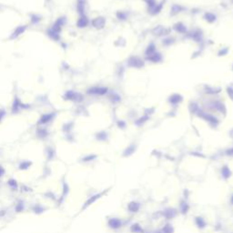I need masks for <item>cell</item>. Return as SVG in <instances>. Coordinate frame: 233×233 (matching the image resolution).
<instances>
[{"label":"cell","mask_w":233,"mask_h":233,"mask_svg":"<svg viewBox=\"0 0 233 233\" xmlns=\"http://www.w3.org/2000/svg\"><path fill=\"white\" fill-rule=\"evenodd\" d=\"M229 205L233 207V192L230 194V196H229Z\"/></svg>","instance_id":"34"},{"label":"cell","mask_w":233,"mask_h":233,"mask_svg":"<svg viewBox=\"0 0 233 233\" xmlns=\"http://www.w3.org/2000/svg\"><path fill=\"white\" fill-rule=\"evenodd\" d=\"M7 185H8V187H9L11 189H13V191H17V189L18 188V181L15 180V179H10V180H8Z\"/></svg>","instance_id":"24"},{"label":"cell","mask_w":233,"mask_h":233,"mask_svg":"<svg viewBox=\"0 0 233 233\" xmlns=\"http://www.w3.org/2000/svg\"><path fill=\"white\" fill-rule=\"evenodd\" d=\"M108 89L106 87H102V86H93L91 89L87 90V93L90 95H104L107 93Z\"/></svg>","instance_id":"12"},{"label":"cell","mask_w":233,"mask_h":233,"mask_svg":"<svg viewBox=\"0 0 233 233\" xmlns=\"http://www.w3.org/2000/svg\"><path fill=\"white\" fill-rule=\"evenodd\" d=\"M29 108H30V105L23 103L18 97H15L14 100H13V103H12V106H11V113L12 114H18L21 110L28 109Z\"/></svg>","instance_id":"1"},{"label":"cell","mask_w":233,"mask_h":233,"mask_svg":"<svg viewBox=\"0 0 233 233\" xmlns=\"http://www.w3.org/2000/svg\"><path fill=\"white\" fill-rule=\"evenodd\" d=\"M7 115V112L4 108H0V122H1Z\"/></svg>","instance_id":"31"},{"label":"cell","mask_w":233,"mask_h":233,"mask_svg":"<svg viewBox=\"0 0 233 233\" xmlns=\"http://www.w3.org/2000/svg\"><path fill=\"white\" fill-rule=\"evenodd\" d=\"M37 138H46L48 136V130L46 127H38L36 132Z\"/></svg>","instance_id":"17"},{"label":"cell","mask_w":233,"mask_h":233,"mask_svg":"<svg viewBox=\"0 0 233 233\" xmlns=\"http://www.w3.org/2000/svg\"><path fill=\"white\" fill-rule=\"evenodd\" d=\"M89 20L86 15H81L77 21V26L79 28H84L89 25Z\"/></svg>","instance_id":"14"},{"label":"cell","mask_w":233,"mask_h":233,"mask_svg":"<svg viewBox=\"0 0 233 233\" xmlns=\"http://www.w3.org/2000/svg\"><path fill=\"white\" fill-rule=\"evenodd\" d=\"M174 231H175L174 227L172 226L171 223H169V222L166 223L162 227V229H160V233H174Z\"/></svg>","instance_id":"19"},{"label":"cell","mask_w":233,"mask_h":233,"mask_svg":"<svg viewBox=\"0 0 233 233\" xmlns=\"http://www.w3.org/2000/svg\"><path fill=\"white\" fill-rule=\"evenodd\" d=\"M145 233H154V232H145Z\"/></svg>","instance_id":"36"},{"label":"cell","mask_w":233,"mask_h":233,"mask_svg":"<svg viewBox=\"0 0 233 233\" xmlns=\"http://www.w3.org/2000/svg\"><path fill=\"white\" fill-rule=\"evenodd\" d=\"M189 209H191V206L186 201V200H181L180 202V207H179V212L182 215H186L188 213Z\"/></svg>","instance_id":"13"},{"label":"cell","mask_w":233,"mask_h":233,"mask_svg":"<svg viewBox=\"0 0 233 233\" xmlns=\"http://www.w3.org/2000/svg\"><path fill=\"white\" fill-rule=\"evenodd\" d=\"M220 175H221V179H222L224 181H228V180H230V178L232 177L233 172H232L230 167L225 164V165H223V166L221 167V171H220Z\"/></svg>","instance_id":"5"},{"label":"cell","mask_w":233,"mask_h":233,"mask_svg":"<svg viewBox=\"0 0 233 233\" xmlns=\"http://www.w3.org/2000/svg\"><path fill=\"white\" fill-rule=\"evenodd\" d=\"M104 194H105V191L97 193V194L92 195L91 197H89V199H87L86 200V202L84 203V205H83V207H82V210H86V208H89V206H91L92 204H94L97 199H100L102 196H103Z\"/></svg>","instance_id":"7"},{"label":"cell","mask_w":233,"mask_h":233,"mask_svg":"<svg viewBox=\"0 0 233 233\" xmlns=\"http://www.w3.org/2000/svg\"><path fill=\"white\" fill-rule=\"evenodd\" d=\"M71 127H72V123H67V124L64 125L63 130L66 131V132H68V131L71 130Z\"/></svg>","instance_id":"32"},{"label":"cell","mask_w":233,"mask_h":233,"mask_svg":"<svg viewBox=\"0 0 233 233\" xmlns=\"http://www.w3.org/2000/svg\"><path fill=\"white\" fill-rule=\"evenodd\" d=\"M55 118V113L54 112H50V113H47L44 114L40 116V119L37 121L38 125H46L48 123H49L50 121H52Z\"/></svg>","instance_id":"10"},{"label":"cell","mask_w":233,"mask_h":233,"mask_svg":"<svg viewBox=\"0 0 233 233\" xmlns=\"http://www.w3.org/2000/svg\"><path fill=\"white\" fill-rule=\"evenodd\" d=\"M86 0H78L77 2V10L79 13V15H85V7H86Z\"/></svg>","instance_id":"18"},{"label":"cell","mask_w":233,"mask_h":233,"mask_svg":"<svg viewBox=\"0 0 233 233\" xmlns=\"http://www.w3.org/2000/svg\"><path fill=\"white\" fill-rule=\"evenodd\" d=\"M107 133L105 132H99L98 134H97V139L100 140V141H104L107 139Z\"/></svg>","instance_id":"29"},{"label":"cell","mask_w":233,"mask_h":233,"mask_svg":"<svg viewBox=\"0 0 233 233\" xmlns=\"http://www.w3.org/2000/svg\"><path fill=\"white\" fill-rule=\"evenodd\" d=\"M68 193H69V187H68V185H67V183L64 180L63 181V186H62V196H61V201L68 195Z\"/></svg>","instance_id":"21"},{"label":"cell","mask_w":233,"mask_h":233,"mask_svg":"<svg viewBox=\"0 0 233 233\" xmlns=\"http://www.w3.org/2000/svg\"><path fill=\"white\" fill-rule=\"evenodd\" d=\"M119 19H120V18H121V19H124V18H126V15L123 14V13H119Z\"/></svg>","instance_id":"35"},{"label":"cell","mask_w":233,"mask_h":233,"mask_svg":"<svg viewBox=\"0 0 233 233\" xmlns=\"http://www.w3.org/2000/svg\"><path fill=\"white\" fill-rule=\"evenodd\" d=\"M141 209V204L140 202L137 200H131L127 204V210L129 213H138Z\"/></svg>","instance_id":"6"},{"label":"cell","mask_w":233,"mask_h":233,"mask_svg":"<svg viewBox=\"0 0 233 233\" xmlns=\"http://www.w3.org/2000/svg\"><path fill=\"white\" fill-rule=\"evenodd\" d=\"M42 18L37 14H31L30 15V23L32 25H37L40 23Z\"/></svg>","instance_id":"22"},{"label":"cell","mask_w":233,"mask_h":233,"mask_svg":"<svg viewBox=\"0 0 233 233\" xmlns=\"http://www.w3.org/2000/svg\"><path fill=\"white\" fill-rule=\"evenodd\" d=\"M5 174H6V169H5V168H4L2 165H0V178H2Z\"/></svg>","instance_id":"33"},{"label":"cell","mask_w":233,"mask_h":233,"mask_svg":"<svg viewBox=\"0 0 233 233\" xmlns=\"http://www.w3.org/2000/svg\"><path fill=\"white\" fill-rule=\"evenodd\" d=\"M135 150H136V146L135 145H129L128 147L124 150V152H123V156L124 157H129V156H131L132 155L134 152H135Z\"/></svg>","instance_id":"20"},{"label":"cell","mask_w":233,"mask_h":233,"mask_svg":"<svg viewBox=\"0 0 233 233\" xmlns=\"http://www.w3.org/2000/svg\"><path fill=\"white\" fill-rule=\"evenodd\" d=\"M61 31H62V27L54 23L47 30V35L53 41H59Z\"/></svg>","instance_id":"2"},{"label":"cell","mask_w":233,"mask_h":233,"mask_svg":"<svg viewBox=\"0 0 233 233\" xmlns=\"http://www.w3.org/2000/svg\"><path fill=\"white\" fill-rule=\"evenodd\" d=\"M46 152H47L48 159V160H52V159L54 158V157H55V150H54V149H52V148L49 147V148L47 149Z\"/></svg>","instance_id":"27"},{"label":"cell","mask_w":233,"mask_h":233,"mask_svg":"<svg viewBox=\"0 0 233 233\" xmlns=\"http://www.w3.org/2000/svg\"><path fill=\"white\" fill-rule=\"evenodd\" d=\"M96 158H97V155L89 154V155L85 156V157L82 158V161H83V162H91V161H93V160H95Z\"/></svg>","instance_id":"25"},{"label":"cell","mask_w":233,"mask_h":233,"mask_svg":"<svg viewBox=\"0 0 233 233\" xmlns=\"http://www.w3.org/2000/svg\"><path fill=\"white\" fill-rule=\"evenodd\" d=\"M15 210H16L17 212H22L24 210V202L22 200L18 201L17 203V205L16 207H15Z\"/></svg>","instance_id":"28"},{"label":"cell","mask_w":233,"mask_h":233,"mask_svg":"<svg viewBox=\"0 0 233 233\" xmlns=\"http://www.w3.org/2000/svg\"><path fill=\"white\" fill-rule=\"evenodd\" d=\"M65 100H70V101H77L79 102L83 99V96L74 90H67L65 92L64 96H63Z\"/></svg>","instance_id":"4"},{"label":"cell","mask_w":233,"mask_h":233,"mask_svg":"<svg viewBox=\"0 0 233 233\" xmlns=\"http://www.w3.org/2000/svg\"><path fill=\"white\" fill-rule=\"evenodd\" d=\"M180 97L179 95H174V96L171 97V98H170V102H171V103H173V104L179 103V102L181 100V98H180Z\"/></svg>","instance_id":"30"},{"label":"cell","mask_w":233,"mask_h":233,"mask_svg":"<svg viewBox=\"0 0 233 233\" xmlns=\"http://www.w3.org/2000/svg\"><path fill=\"white\" fill-rule=\"evenodd\" d=\"M129 231L131 233H145V230L144 229L142 228V226L139 224V223H133L131 224L130 227H129Z\"/></svg>","instance_id":"15"},{"label":"cell","mask_w":233,"mask_h":233,"mask_svg":"<svg viewBox=\"0 0 233 233\" xmlns=\"http://www.w3.org/2000/svg\"><path fill=\"white\" fill-rule=\"evenodd\" d=\"M33 211L37 214H41L45 211V208H44L42 205H40V204H37V205H35L34 208H33Z\"/></svg>","instance_id":"26"},{"label":"cell","mask_w":233,"mask_h":233,"mask_svg":"<svg viewBox=\"0 0 233 233\" xmlns=\"http://www.w3.org/2000/svg\"><path fill=\"white\" fill-rule=\"evenodd\" d=\"M26 28H27V26L26 25H20V26H17L16 28H15V30L13 31V33L11 34L10 39L14 40V39H17L18 37H19L21 35H23L26 32Z\"/></svg>","instance_id":"8"},{"label":"cell","mask_w":233,"mask_h":233,"mask_svg":"<svg viewBox=\"0 0 233 233\" xmlns=\"http://www.w3.org/2000/svg\"><path fill=\"white\" fill-rule=\"evenodd\" d=\"M194 223L195 226L199 229H205L208 227V222L206 221V218L202 217V216H196L194 218Z\"/></svg>","instance_id":"9"},{"label":"cell","mask_w":233,"mask_h":233,"mask_svg":"<svg viewBox=\"0 0 233 233\" xmlns=\"http://www.w3.org/2000/svg\"><path fill=\"white\" fill-rule=\"evenodd\" d=\"M32 166V162L31 161H29V160H24V161H22L19 166H18V169L20 170H26L28 169L29 168H30Z\"/></svg>","instance_id":"23"},{"label":"cell","mask_w":233,"mask_h":233,"mask_svg":"<svg viewBox=\"0 0 233 233\" xmlns=\"http://www.w3.org/2000/svg\"><path fill=\"white\" fill-rule=\"evenodd\" d=\"M105 23H106V21H105L104 18H101V17L96 18L95 19L92 20V26L96 28H102L105 26Z\"/></svg>","instance_id":"16"},{"label":"cell","mask_w":233,"mask_h":233,"mask_svg":"<svg viewBox=\"0 0 233 233\" xmlns=\"http://www.w3.org/2000/svg\"><path fill=\"white\" fill-rule=\"evenodd\" d=\"M108 227L112 230H119L123 226V221L119 217H111L108 218L107 221Z\"/></svg>","instance_id":"3"},{"label":"cell","mask_w":233,"mask_h":233,"mask_svg":"<svg viewBox=\"0 0 233 233\" xmlns=\"http://www.w3.org/2000/svg\"><path fill=\"white\" fill-rule=\"evenodd\" d=\"M178 212L179 211H177V210L174 208H167L163 210L162 215L166 220H172L178 215Z\"/></svg>","instance_id":"11"}]
</instances>
